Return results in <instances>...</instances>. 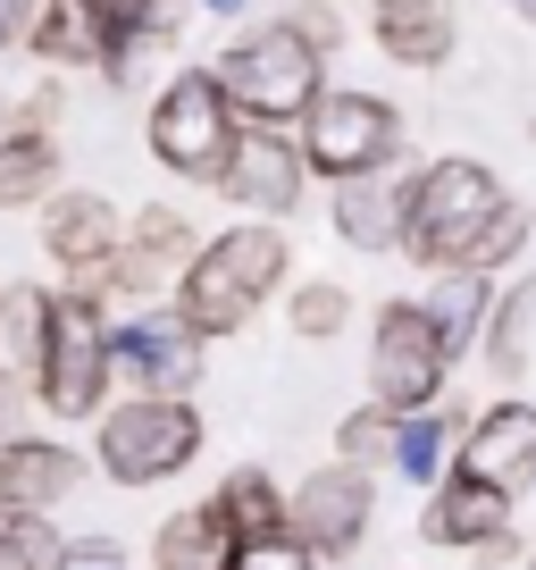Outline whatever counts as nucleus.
<instances>
[{"label":"nucleus","instance_id":"9","mask_svg":"<svg viewBox=\"0 0 536 570\" xmlns=\"http://www.w3.org/2000/svg\"><path fill=\"white\" fill-rule=\"evenodd\" d=\"M286 537L310 553H353L369 537V470H353V462L310 470L302 495L286 503Z\"/></svg>","mask_w":536,"mask_h":570},{"label":"nucleus","instance_id":"1","mask_svg":"<svg viewBox=\"0 0 536 570\" xmlns=\"http://www.w3.org/2000/svg\"><path fill=\"white\" fill-rule=\"evenodd\" d=\"M286 235L277 227H227L210 244H193V261L177 268V320L193 327L201 344L210 336H235L251 311L286 285Z\"/></svg>","mask_w":536,"mask_h":570},{"label":"nucleus","instance_id":"36","mask_svg":"<svg viewBox=\"0 0 536 570\" xmlns=\"http://www.w3.org/2000/svg\"><path fill=\"white\" fill-rule=\"evenodd\" d=\"M512 18H528V26H536V0H512Z\"/></svg>","mask_w":536,"mask_h":570},{"label":"nucleus","instance_id":"6","mask_svg":"<svg viewBox=\"0 0 536 570\" xmlns=\"http://www.w3.org/2000/svg\"><path fill=\"white\" fill-rule=\"evenodd\" d=\"M34 394H42V411H59V420L101 411V394H109V327H101V303H92V294H59L51 303Z\"/></svg>","mask_w":536,"mask_h":570},{"label":"nucleus","instance_id":"4","mask_svg":"<svg viewBox=\"0 0 536 570\" xmlns=\"http://www.w3.org/2000/svg\"><path fill=\"white\" fill-rule=\"evenodd\" d=\"M294 151H302V177H327V185L386 177L394 151H403V118H394V101H377V92H319V101L302 109Z\"/></svg>","mask_w":536,"mask_h":570},{"label":"nucleus","instance_id":"35","mask_svg":"<svg viewBox=\"0 0 536 570\" xmlns=\"http://www.w3.org/2000/svg\"><path fill=\"white\" fill-rule=\"evenodd\" d=\"M201 9H210V18H235V9H244V0H201Z\"/></svg>","mask_w":536,"mask_h":570},{"label":"nucleus","instance_id":"23","mask_svg":"<svg viewBox=\"0 0 536 570\" xmlns=\"http://www.w3.org/2000/svg\"><path fill=\"white\" fill-rule=\"evenodd\" d=\"M210 512L227 520L235 546H260V537H286V495L268 487V470H235L227 487L210 495Z\"/></svg>","mask_w":536,"mask_h":570},{"label":"nucleus","instance_id":"28","mask_svg":"<svg viewBox=\"0 0 536 570\" xmlns=\"http://www.w3.org/2000/svg\"><path fill=\"white\" fill-rule=\"evenodd\" d=\"M386 453H394V411H353V420L336 428V462H353V470H386Z\"/></svg>","mask_w":536,"mask_h":570},{"label":"nucleus","instance_id":"21","mask_svg":"<svg viewBox=\"0 0 536 570\" xmlns=\"http://www.w3.org/2000/svg\"><path fill=\"white\" fill-rule=\"evenodd\" d=\"M227 562H235V537H227V520H218L210 503L177 512L151 537V570H227Z\"/></svg>","mask_w":536,"mask_h":570},{"label":"nucleus","instance_id":"18","mask_svg":"<svg viewBox=\"0 0 536 570\" xmlns=\"http://www.w3.org/2000/svg\"><path fill=\"white\" fill-rule=\"evenodd\" d=\"M495 537H512V495L445 470V487L428 503V546H495Z\"/></svg>","mask_w":536,"mask_h":570},{"label":"nucleus","instance_id":"38","mask_svg":"<svg viewBox=\"0 0 536 570\" xmlns=\"http://www.w3.org/2000/svg\"><path fill=\"white\" fill-rule=\"evenodd\" d=\"M528 487H536V479H528Z\"/></svg>","mask_w":536,"mask_h":570},{"label":"nucleus","instance_id":"3","mask_svg":"<svg viewBox=\"0 0 536 570\" xmlns=\"http://www.w3.org/2000/svg\"><path fill=\"white\" fill-rule=\"evenodd\" d=\"M319 59H327V51H310V35L286 18V26H260V35L235 42V51L210 68V85L227 92V109H235L244 126H294V118L327 92V85H319Z\"/></svg>","mask_w":536,"mask_h":570},{"label":"nucleus","instance_id":"2","mask_svg":"<svg viewBox=\"0 0 536 570\" xmlns=\"http://www.w3.org/2000/svg\"><path fill=\"white\" fill-rule=\"evenodd\" d=\"M503 210H512V194H503V177L486 160H436V168L411 177L403 244L428 268H478V252H486V235H495Z\"/></svg>","mask_w":536,"mask_h":570},{"label":"nucleus","instance_id":"12","mask_svg":"<svg viewBox=\"0 0 536 570\" xmlns=\"http://www.w3.org/2000/svg\"><path fill=\"white\" fill-rule=\"evenodd\" d=\"M453 479L503 487V495H512V487H528V479H536V403H495L486 420H469Z\"/></svg>","mask_w":536,"mask_h":570},{"label":"nucleus","instance_id":"34","mask_svg":"<svg viewBox=\"0 0 536 570\" xmlns=\"http://www.w3.org/2000/svg\"><path fill=\"white\" fill-rule=\"evenodd\" d=\"M34 9H42V0H0V51H9V42H26Z\"/></svg>","mask_w":536,"mask_h":570},{"label":"nucleus","instance_id":"13","mask_svg":"<svg viewBox=\"0 0 536 570\" xmlns=\"http://www.w3.org/2000/svg\"><path fill=\"white\" fill-rule=\"evenodd\" d=\"M51 109H59V92L42 85L34 101L18 109V126L0 135V210H18V202H42L51 194V177H59V142H51Z\"/></svg>","mask_w":536,"mask_h":570},{"label":"nucleus","instance_id":"24","mask_svg":"<svg viewBox=\"0 0 536 570\" xmlns=\"http://www.w3.org/2000/svg\"><path fill=\"white\" fill-rule=\"evenodd\" d=\"M51 303L59 294H42V285H9V294H0V370L34 377L42 336H51Z\"/></svg>","mask_w":536,"mask_h":570},{"label":"nucleus","instance_id":"16","mask_svg":"<svg viewBox=\"0 0 536 570\" xmlns=\"http://www.w3.org/2000/svg\"><path fill=\"white\" fill-rule=\"evenodd\" d=\"M185 261H193V227H185L177 210H135V235H118V252H109V277H118L126 294H151V285H168Z\"/></svg>","mask_w":536,"mask_h":570},{"label":"nucleus","instance_id":"11","mask_svg":"<svg viewBox=\"0 0 536 570\" xmlns=\"http://www.w3.org/2000/svg\"><path fill=\"white\" fill-rule=\"evenodd\" d=\"M135 377L143 394H193L201 377V336L177 320V311H143L135 327H118L109 336V377Z\"/></svg>","mask_w":536,"mask_h":570},{"label":"nucleus","instance_id":"27","mask_svg":"<svg viewBox=\"0 0 536 570\" xmlns=\"http://www.w3.org/2000/svg\"><path fill=\"white\" fill-rule=\"evenodd\" d=\"M386 470H403V479H445V420L436 411H411V420H394V453Z\"/></svg>","mask_w":536,"mask_h":570},{"label":"nucleus","instance_id":"37","mask_svg":"<svg viewBox=\"0 0 536 570\" xmlns=\"http://www.w3.org/2000/svg\"><path fill=\"white\" fill-rule=\"evenodd\" d=\"M9 126H18V109H9V101H0V135H9Z\"/></svg>","mask_w":536,"mask_h":570},{"label":"nucleus","instance_id":"7","mask_svg":"<svg viewBox=\"0 0 536 570\" xmlns=\"http://www.w3.org/2000/svg\"><path fill=\"white\" fill-rule=\"evenodd\" d=\"M235 109L227 92L210 85V68H185L177 85L151 101V151H160V168H177V177H201L218 185V168H227V142H235Z\"/></svg>","mask_w":536,"mask_h":570},{"label":"nucleus","instance_id":"31","mask_svg":"<svg viewBox=\"0 0 536 570\" xmlns=\"http://www.w3.org/2000/svg\"><path fill=\"white\" fill-rule=\"evenodd\" d=\"M310 562H319V553L294 546V537H260V546H235L227 570H310Z\"/></svg>","mask_w":536,"mask_h":570},{"label":"nucleus","instance_id":"5","mask_svg":"<svg viewBox=\"0 0 536 570\" xmlns=\"http://www.w3.org/2000/svg\"><path fill=\"white\" fill-rule=\"evenodd\" d=\"M201 453V411L185 394H135L101 420V470L118 487H160Z\"/></svg>","mask_w":536,"mask_h":570},{"label":"nucleus","instance_id":"14","mask_svg":"<svg viewBox=\"0 0 536 570\" xmlns=\"http://www.w3.org/2000/svg\"><path fill=\"white\" fill-rule=\"evenodd\" d=\"M85 479L68 445H42V436H0V512H51L68 487Z\"/></svg>","mask_w":536,"mask_h":570},{"label":"nucleus","instance_id":"20","mask_svg":"<svg viewBox=\"0 0 536 570\" xmlns=\"http://www.w3.org/2000/svg\"><path fill=\"white\" fill-rule=\"evenodd\" d=\"M403 202H411V177H353L336 185V235L360 252L403 244Z\"/></svg>","mask_w":536,"mask_h":570},{"label":"nucleus","instance_id":"10","mask_svg":"<svg viewBox=\"0 0 536 570\" xmlns=\"http://www.w3.org/2000/svg\"><path fill=\"white\" fill-rule=\"evenodd\" d=\"M218 185H227V202H244V210L286 218L294 202H302V151H294L286 126H235Z\"/></svg>","mask_w":536,"mask_h":570},{"label":"nucleus","instance_id":"22","mask_svg":"<svg viewBox=\"0 0 536 570\" xmlns=\"http://www.w3.org/2000/svg\"><path fill=\"white\" fill-rule=\"evenodd\" d=\"M486 303H495V285H486L478 268H445V277H436V294H428L419 311H428L436 344H445V353L461 361V353H469V336L486 327Z\"/></svg>","mask_w":536,"mask_h":570},{"label":"nucleus","instance_id":"26","mask_svg":"<svg viewBox=\"0 0 536 570\" xmlns=\"http://www.w3.org/2000/svg\"><path fill=\"white\" fill-rule=\"evenodd\" d=\"M68 537L51 529V512H0V570H51Z\"/></svg>","mask_w":536,"mask_h":570},{"label":"nucleus","instance_id":"30","mask_svg":"<svg viewBox=\"0 0 536 570\" xmlns=\"http://www.w3.org/2000/svg\"><path fill=\"white\" fill-rule=\"evenodd\" d=\"M344 327V285H302V294H294V336H336Z\"/></svg>","mask_w":536,"mask_h":570},{"label":"nucleus","instance_id":"32","mask_svg":"<svg viewBox=\"0 0 536 570\" xmlns=\"http://www.w3.org/2000/svg\"><path fill=\"white\" fill-rule=\"evenodd\" d=\"M519 244H528V210L512 202V210L495 218V235H486V252H478V277H486V268H503V261H512Z\"/></svg>","mask_w":536,"mask_h":570},{"label":"nucleus","instance_id":"17","mask_svg":"<svg viewBox=\"0 0 536 570\" xmlns=\"http://www.w3.org/2000/svg\"><path fill=\"white\" fill-rule=\"evenodd\" d=\"M377 42L403 68H445L461 42V9L453 0H377Z\"/></svg>","mask_w":536,"mask_h":570},{"label":"nucleus","instance_id":"33","mask_svg":"<svg viewBox=\"0 0 536 570\" xmlns=\"http://www.w3.org/2000/svg\"><path fill=\"white\" fill-rule=\"evenodd\" d=\"M51 570H126V553L109 546V537H85V546H59Z\"/></svg>","mask_w":536,"mask_h":570},{"label":"nucleus","instance_id":"29","mask_svg":"<svg viewBox=\"0 0 536 570\" xmlns=\"http://www.w3.org/2000/svg\"><path fill=\"white\" fill-rule=\"evenodd\" d=\"M528 336H536V277L512 285V294H503V311H495V344H486V353H495V370H519V361H528Z\"/></svg>","mask_w":536,"mask_h":570},{"label":"nucleus","instance_id":"19","mask_svg":"<svg viewBox=\"0 0 536 570\" xmlns=\"http://www.w3.org/2000/svg\"><path fill=\"white\" fill-rule=\"evenodd\" d=\"M85 18H92V59L109 68V85H126L135 51H143L151 35H168L177 0H85Z\"/></svg>","mask_w":536,"mask_h":570},{"label":"nucleus","instance_id":"8","mask_svg":"<svg viewBox=\"0 0 536 570\" xmlns=\"http://www.w3.org/2000/svg\"><path fill=\"white\" fill-rule=\"evenodd\" d=\"M453 353L436 344L428 311L419 303H386L377 311V336H369V394L377 411H394V420H411V411L436 403V386H445Z\"/></svg>","mask_w":536,"mask_h":570},{"label":"nucleus","instance_id":"15","mask_svg":"<svg viewBox=\"0 0 536 570\" xmlns=\"http://www.w3.org/2000/svg\"><path fill=\"white\" fill-rule=\"evenodd\" d=\"M118 210H109L101 194H51V218H42V252H51L59 268H92V277H109V252H118Z\"/></svg>","mask_w":536,"mask_h":570},{"label":"nucleus","instance_id":"25","mask_svg":"<svg viewBox=\"0 0 536 570\" xmlns=\"http://www.w3.org/2000/svg\"><path fill=\"white\" fill-rule=\"evenodd\" d=\"M26 42H34L42 59H92V18H85V0H42L34 26H26Z\"/></svg>","mask_w":536,"mask_h":570}]
</instances>
